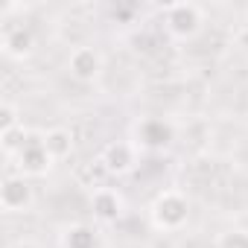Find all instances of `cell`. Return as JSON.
<instances>
[{
    "mask_svg": "<svg viewBox=\"0 0 248 248\" xmlns=\"http://www.w3.org/2000/svg\"><path fill=\"white\" fill-rule=\"evenodd\" d=\"M164 32L172 41H193L204 30V6L193 0H178V3L164 6Z\"/></svg>",
    "mask_w": 248,
    "mask_h": 248,
    "instance_id": "cell-1",
    "label": "cell"
},
{
    "mask_svg": "<svg viewBox=\"0 0 248 248\" xmlns=\"http://www.w3.org/2000/svg\"><path fill=\"white\" fill-rule=\"evenodd\" d=\"M190 199L181 190H161L149 207V219L164 233H178L190 222Z\"/></svg>",
    "mask_w": 248,
    "mask_h": 248,
    "instance_id": "cell-2",
    "label": "cell"
},
{
    "mask_svg": "<svg viewBox=\"0 0 248 248\" xmlns=\"http://www.w3.org/2000/svg\"><path fill=\"white\" fill-rule=\"evenodd\" d=\"M35 204V187L18 172H6L0 181V207L3 213H30Z\"/></svg>",
    "mask_w": 248,
    "mask_h": 248,
    "instance_id": "cell-3",
    "label": "cell"
},
{
    "mask_svg": "<svg viewBox=\"0 0 248 248\" xmlns=\"http://www.w3.org/2000/svg\"><path fill=\"white\" fill-rule=\"evenodd\" d=\"M12 161H15L18 175H24V178H41V175H47V172L53 170V164H56V161L50 158V152L44 149L41 135H32V132H30L27 143L18 149V155H15Z\"/></svg>",
    "mask_w": 248,
    "mask_h": 248,
    "instance_id": "cell-4",
    "label": "cell"
},
{
    "mask_svg": "<svg viewBox=\"0 0 248 248\" xmlns=\"http://www.w3.org/2000/svg\"><path fill=\"white\" fill-rule=\"evenodd\" d=\"M175 140V126L164 117H143L135 126V143L143 152H164Z\"/></svg>",
    "mask_w": 248,
    "mask_h": 248,
    "instance_id": "cell-5",
    "label": "cell"
},
{
    "mask_svg": "<svg viewBox=\"0 0 248 248\" xmlns=\"http://www.w3.org/2000/svg\"><path fill=\"white\" fill-rule=\"evenodd\" d=\"M99 164L108 175L114 178H123V175H132L140 164V149L135 140H111L102 155H99Z\"/></svg>",
    "mask_w": 248,
    "mask_h": 248,
    "instance_id": "cell-6",
    "label": "cell"
},
{
    "mask_svg": "<svg viewBox=\"0 0 248 248\" xmlns=\"http://www.w3.org/2000/svg\"><path fill=\"white\" fill-rule=\"evenodd\" d=\"M91 213L99 225H114L126 216V196H123L117 187H93L91 190Z\"/></svg>",
    "mask_w": 248,
    "mask_h": 248,
    "instance_id": "cell-7",
    "label": "cell"
},
{
    "mask_svg": "<svg viewBox=\"0 0 248 248\" xmlns=\"http://www.w3.org/2000/svg\"><path fill=\"white\" fill-rule=\"evenodd\" d=\"M102 67H105V59H102V53L93 44H79L67 56V73L76 82H85V85L96 82L102 76Z\"/></svg>",
    "mask_w": 248,
    "mask_h": 248,
    "instance_id": "cell-8",
    "label": "cell"
},
{
    "mask_svg": "<svg viewBox=\"0 0 248 248\" xmlns=\"http://www.w3.org/2000/svg\"><path fill=\"white\" fill-rule=\"evenodd\" d=\"M0 50H3L6 59L12 62H24L32 56L35 50V35L27 24H6L3 35H0Z\"/></svg>",
    "mask_w": 248,
    "mask_h": 248,
    "instance_id": "cell-9",
    "label": "cell"
},
{
    "mask_svg": "<svg viewBox=\"0 0 248 248\" xmlns=\"http://www.w3.org/2000/svg\"><path fill=\"white\" fill-rule=\"evenodd\" d=\"M59 245L62 248H99L102 239H99V231L88 222H70L62 228L59 233Z\"/></svg>",
    "mask_w": 248,
    "mask_h": 248,
    "instance_id": "cell-10",
    "label": "cell"
},
{
    "mask_svg": "<svg viewBox=\"0 0 248 248\" xmlns=\"http://www.w3.org/2000/svg\"><path fill=\"white\" fill-rule=\"evenodd\" d=\"M41 140H44V149L50 152L53 161L70 158V152H73V146H76V143H73V132H70V129H62V126L41 132Z\"/></svg>",
    "mask_w": 248,
    "mask_h": 248,
    "instance_id": "cell-11",
    "label": "cell"
},
{
    "mask_svg": "<svg viewBox=\"0 0 248 248\" xmlns=\"http://www.w3.org/2000/svg\"><path fill=\"white\" fill-rule=\"evenodd\" d=\"M21 126H24V120H21L18 108H15L12 102H3V105H0V135H3V132H12V129H21Z\"/></svg>",
    "mask_w": 248,
    "mask_h": 248,
    "instance_id": "cell-12",
    "label": "cell"
},
{
    "mask_svg": "<svg viewBox=\"0 0 248 248\" xmlns=\"http://www.w3.org/2000/svg\"><path fill=\"white\" fill-rule=\"evenodd\" d=\"M216 248H248V231H222L216 236Z\"/></svg>",
    "mask_w": 248,
    "mask_h": 248,
    "instance_id": "cell-13",
    "label": "cell"
},
{
    "mask_svg": "<svg viewBox=\"0 0 248 248\" xmlns=\"http://www.w3.org/2000/svg\"><path fill=\"white\" fill-rule=\"evenodd\" d=\"M6 248H41V245L32 239H12V242H6Z\"/></svg>",
    "mask_w": 248,
    "mask_h": 248,
    "instance_id": "cell-14",
    "label": "cell"
}]
</instances>
